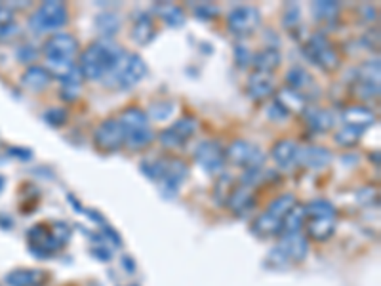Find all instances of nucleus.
Instances as JSON below:
<instances>
[{"label":"nucleus","instance_id":"9","mask_svg":"<svg viewBox=\"0 0 381 286\" xmlns=\"http://www.w3.org/2000/svg\"><path fill=\"white\" fill-rule=\"evenodd\" d=\"M303 54L307 55L309 62L324 71L339 69V63H342L339 54L322 33H314L312 37H309L303 46Z\"/></svg>","mask_w":381,"mask_h":286},{"label":"nucleus","instance_id":"7","mask_svg":"<svg viewBox=\"0 0 381 286\" xmlns=\"http://www.w3.org/2000/svg\"><path fill=\"white\" fill-rule=\"evenodd\" d=\"M307 256H309V239L303 233L282 235L281 242L265 258V265L271 269H286L290 265L305 262Z\"/></svg>","mask_w":381,"mask_h":286},{"label":"nucleus","instance_id":"40","mask_svg":"<svg viewBox=\"0 0 381 286\" xmlns=\"http://www.w3.org/2000/svg\"><path fill=\"white\" fill-rule=\"evenodd\" d=\"M195 14H197L200 19H213V17L220 14V10L215 8L213 4H208V2H206V4H200V6L195 8Z\"/></svg>","mask_w":381,"mask_h":286},{"label":"nucleus","instance_id":"34","mask_svg":"<svg viewBox=\"0 0 381 286\" xmlns=\"http://www.w3.org/2000/svg\"><path fill=\"white\" fill-rule=\"evenodd\" d=\"M96 25H98V29L105 37H113L121 29V19H118V16H114V14H101L96 19Z\"/></svg>","mask_w":381,"mask_h":286},{"label":"nucleus","instance_id":"33","mask_svg":"<svg viewBox=\"0 0 381 286\" xmlns=\"http://www.w3.org/2000/svg\"><path fill=\"white\" fill-rule=\"evenodd\" d=\"M235 179L227 176V174H221V178L218 179V184L213 187V201L221 204V206H225V202H227L229 195L231 191L235 189Z\"/></svg>","mask_w":381,"mask_h":286},{"label":"nucleus","instance_id":"26","mask_svg":"<svg viewBox=\"0 0 381 286\" xmlns=\"http://www.w3.org/2000/svg\"><path fill=\"white\" fill-rule=\"evenodd\" d=\"M154 12L157 16L172 29H179L187 21V16H185V10L181 6H177L174 2H159L154 6Z\"/></svg>","mask_w":381,"mask_h":286},{"label":"nucleus","instance_id":"35","mask_svg":"<svg viewBox=\"0 0 381 286\" xmlns=\"http://www.w3.org/2000/svg\"><path fill=\"white\" fill-rule=\"evenodd\" d=\"M175 103L174 101H157L149 107V113L147 116H152L154 120H166L168 116L174 113Z\"/></svg>","mask_w":381,"mask_h":286},{"label":"nucleus","instance_id":"21","mask_svg":"<svg viewBox=\"0 0 381 286\" xmlns=\"http://www.w3.org/2000/svg\"><path fill=\"white\" fill-rule=\"evenodd\" d=\"M301 115H303L305 123H307V126H309L311 130L322 134V132H330L334 128L335 118L334 113H332L330 109L307 107Z\"/></svg>","mask_w":381,"mask_h":286},{"label":"nucleus","instance_id":"29","mask_svg":"<svg viewBox=\"0 0 381 286\" xmlns=\"http://www.w3.org/2000/svg\"><path fill=\"white\" fill-rule=\"evenodd\" d=\"M286 86L305 96V90L312 86V78L311 75H309V71L303 69V67H299V65H294V67L286 73ZM305 98H307V96H305Z\"/></svg>","mask_w":381,"mask_h":286},{"label":"nucleus","instance_id":"10","mask_svg":"<svg viewBox=\"0 0 381 286\" xmlns=\"http://www.w3.org/2000/svg\"><path fill=\"white\" fill-rule=\"evenodd\" d=\"M225 159L238 168L251 170V168H263L265 153L256 143H250L246 139H236L225 149Z\"/></svg>","mask_w":381,"mask_h":286},{"label":"nucleus","instance_id":"39","mask_svg":"<svg viewBox=\"0 0 381 286\" xmlns=\"http://www.w3.org/2000/svg\"><path fill=\"white\" fill-rule=\"evenodd\" d=\"M78 93H80V80H69V82H63V88H61V100L75 101L78 100Z\"/></svg>","mask_w":381,"mask_h":286},{"label":"nucleus","instance_id":"41","mask_svg":"<svg viewBox=\"0 0 381 286\" xmlns=\"http://www.w3.org/2000/svg\"><path fill=\"white\" fill-rule=\"evenodd\" d=\"M267 116H269V118H273V120H286V118L290 116V113L288 111H284V109H282L281 105L273 100V103H271L269 109H267Z\"/></svg>","mask_w":381,"mask_h":286},{"label":"nucleus","instance_id":"20","mask_svg":"<svg viewBox=\"0 0 381 286\" xmlns=\"http://www.w3.org/2000/svg\"><path fill=\"white\" fill-rule=\"evenodd\" d=\"M373 123H375V113L364 105H351L342 113L343 126H355L366 132Z\"/></svg>","mask_w":381,"mask_h":286},{"label":"nucleus","instance_id":"13","mask_svg":"<svg viewBox=\"0 0 381 286\" xmlns=\"http://www.w3.org/2000/svg\"><path fill=\"white\" fill-rule=\"evenodd\" d=\"M27 242H29L30 252L37 258H48V256L57 254L60 250L65 248L60 240L53 237L50 225L46 224L33 225L27 231Z\"/></svg>","mask_w":381,"mask_h":286},{"label":"nucleus","instance_id":"24","mask_svg":"<svg viewBox=\"0 0 381 286\" xmlns=\"http://www.w3.org/2000/svg\"><path fill=\"white\" fill-rule=\"evenodd\" d=\"M251 233L259 239H271L276 235H282V222L271 216L269 212H261L254 222H251Z\"/></svg>","mask_w":381,"mask_h":286},{"label":"nucleus","instance_id":"1","mask_svg":"<svg viewBox=\"0 0 381 286\" xmlns=\"http://www.w3.org/2000/svg\"><path fill=\"white\" fill-rule=\"evenodd\" d=\"M78 40L71 33H55L46 40L42 46L44 67L52 78H60L61 82L80 80V73L76 67L75 57L78 55Z\"/></svg>","mask_w":381,"mask_h":286},{"label":"nucleus","instance_id":"14","mask_svg":"<svg viewBox=\"0 0 381 286\" xmlns=\"http://www.w3.org/2000/svg\"><path fill=\"white\" fill-rule=\"evenodd\" d=\"M261 25V14L256 6H236L227 16V29L235 37H250Z\"/></svg>","mask_w":381,"mask_h":286},{"label":"nucleus","instance_id":"18","mask_svg":"<svg viewBox=\"0 0 381 286\" xmlns=\"http://www.w3.org/2000/svg\"><path fill=\"white\" fill-rule=\"evenodd\" d=\"M297 149H299V145H297L296 141H292V139H278L273 148H271L269 157L276 164V168L288 170V168H292L296 164Z\"/></svg>","mask_w":381,"mask_h":286},{"label":"nucleus","instance_id":"17","mask_svg":"<svg viewBox=\"0 0 381 286\" xmlns=\"http://www.w3.org/2000/svg\"><path fill=\"white\" fill-rule=\"evenodd\" d=\"M256 193H254V189L248 186H242V184H238L235 186V189L231 191L229 195L227 202H225V206H227L235 216H244V214H248L254 206H256Z\"/></svg>","mask_w":381,"mask_h":286},{"label":"nucleus","instance_id":"27","mask_svg":"<svg viewBox=\"0 0 381 286\" xmlns=\"http://www.w3.org/2000/svg\"><path fill=\"white\" fill-rule=\"evenodd\" d=\"M274 101L284 111H288V113H303L305 109H307V98H305L303 93L288 88V86H284L281 92L274 96Z\"/></svg>","mask_w":381,"mask_h":286},{"label":"nucleus","instance_id":"6","mask_svg":"<svg viewBox=\"0 0 381 286\" xmlns=\"http://www.w3.org/2000/svg\"><path fill=\"white\" fill-rule=\"evenodd\" d=\"M124 130V148L132 149V151H141V149L149 148L154 139V132L149 123V116L145 111L137 107L124 109L118 116Z\"/></svg>","mask_w":381,"mask_h":286},{"label":"nucleus","instance_id":"16","mask_svg":"<svg viewBox=\"0 0 381 286\" xmlns=\"http://www.w3.org/2000/svg\"><path fill=\"white\" fill-rule=\"evenodd\" d=\"M332 163V151L320 145H307V148L297 149L296 164H301L305 168H326L328 164Z\"/></svg>","mask_w":381,"mask_h":286},{"label":"nucleus","instance_id":"4","mask_svg":"<svg viewBox=\"0 0 381 286\" xmlns=\"http://www.w3.org/2000/svg\"><path fill=\"white\" fill-rule=\"evenodd\" d=\"M305 206V231L307 239L324 242L332 239L337 227V208L326 199H314Z\"/></svg>","mask_w":381,"mask_h":286},{"label":"nucleus","instance_id":"38","mask_svg":"<svg viewBox=\"0 0 381 286\" xmlns=\"http://www.w3.org/2000/svg\"><path fill=\"white\" fill-rule=\"evenodd\" d=\"M19 37H21V29H19V25L15 24V21L0 25V42H14Z\"/></svg>","mask_w":381,"mask_h":286},{"label":"nucleus","instance_id":"43","mask_svg":"<svg viewBox=\"0 0 381 286\" xmlns=\"http://www.w3.org/2000/svg\"><path fill=\"white\" fill-rule=\"evenodd\" d=\"M12 21H14V10L10 8V6L0 4V25L12 24Z\"/></svg>","mask_w":381,"mask_h":286},{"label":"nucleus","instance_id":"11","mask_svg":"<svg viewBox=\"0 0 381 286\" xmlns=\"http://www.w3.org/2000/svg\"><path fill=\"white\" fill-rule=\"evenodd\" d=\"M198 130V123L195 116H179L172 126H168L159 134V141L162 148L166 149H181Z\"/></svg>","mask_w":381,"mask_h":286},{"label":"nucleus","instance_id":"36","mask_svg":"<svg viewBox=\"0 0 381 286\" xmlns=\"http://www.w3.org/2000/svg\"><path fill=\"white\" fill-rule=\"evenodd\" d=\"M42 116H44V120L50 124V126H55V128H60V126H63V124L67 123L69 113H67V109L52 107V109H48V111H46Z\"/></svg>","mask_w":381,"mask_h":286},{"label":"nucleus","instance_id":"22","mask_svg":"<svg viewBox=\"0 0 381 286\" xmlns=\"http://www.w3.org/2000/svg\"><path fill=\"white\" fill-rule=\"evenodd\" d=\"M282 54L274 46H267L263 50H259L258 54L251 57V65L254 71L258 73H267V75H273L274 71L281 67Z\"/></svg>","mask_w":381,"mask_h":286},{"label":"nucleus","instance_id":"19","mask_svg":"<svg viewBox=\"0 0 381 286\" xmlns=\"http://www.w3.org/2000/svg\"><path fill=\"white\" fill-rule=\"evenodd\" d=\"M246 92L254 101H261L273 96L274 93V78L273 75H267V73H258L254 71L248 82H246Z\"/></svg>","mask_w":381,"mask_h":286},{"label":"nucleus","instance_id":"25","mask_svg":"<svg viewBox=\"0 0 381 286\" xmlns=\"http://www.w3.org/2000/svg\"><path fill=\"white\" fill-rule=\"evenodd\" d=\"M48 280V273L40 269H15L6 275L10 286H42Z\"/></svg>","mask_w":381,"mask_h":286},{"label":"nucleus","instance_id":"12","mask_svg":"<svg viewBox=\"0 0 381 286\" xmlns=\"http://www.w3.org/2000/svg\"><path fill=\"white\" fill-rule=\"evenodd\" d=\"M94 145L101 153H116L124 148V130L118 118H105L94 132Z\"/></svg>","mask_w":381,"mask_h":286},{"label":"nucleus","instance_id":"28","mask_svg":"<svg viewBox=\"0 0 381 286\" xmlns=\"http://www.w3.org/2000/svg\"><path fill=\"white\" fill-rule=\"evenodd\" d=\"M157 37V25H154V19L149 14H141L134 21V27H132V39L136 40L137 44H149L152 39Z\"/></svg>","mask_w":381,"mask_h":286},{"label":"nucleus","instance_id":"2","mask_svg":"<svg viewBox=\"0 0 381 286\" xmlns=\"http://www.w3.org/2000/svg\"><path fill=\"white\" fill-rule=\"evenodd\" d=\"M122 54L124 50L111 40H96L90 46L84 48L76 67H78L80 77L86 80H103Z\"/></svg>","mask_w":381,"mask_h":286},{"label":"nucleus","instance_id":"44","mask_svg":"<svg viewBox=\"0 0 381 286\" xmlns=\"http://www.w3.org/2000/svg\"><path fill=\"white\" fill-rule=\"evenodd\" d=\"M35 55H37V52H35L30 46H23L21 50L17 52V57H19V62L23 63H30L33 60H35Z\"/></svg>","mask_w":381,"mask_h":286},{"label":"nucleus","instance_id":"23","mask_svg":"<svg viewBox=\"0 0 381 286\" xmlns=\"http://www.w3.org/2000/svg\"><path fill=\"white\" fill-rule=\"evenodd\" d=\"M21 84L33 92H44L52 84V75L42 65H30L21 75Z\"/></svg>","mask_w":381,"mask_h":286},{"label":"nucleus","instance_id":"37","mask_svg":"<svg viewBox=\"0 0 381 286\" xmlns=\"http://www.w3.org/2000/svg\"><path fill=\"white\" fill-rule=\"evenodd\" d=\"M299 17H301V10L297 4H286V8H284V17H282V24L286 29H292V27H296L299 24Z\"/></svg>","mask_w":381,"mask_h":286},{"label":"nucleus","instance_id":"3","mask_svg":"<svg viewBox=\"0 0 381 286\" xmlns=\"http://www.w3.org/2000/svg\"><path fill=\"white\" fill-rule=\"evenodd\" d=\"M141 172L147 178L154 179L160 186L162 195L175 197L179 187L189 174V166L181 159H154L141 163Z\"/></svg>","mask_w":381,"mask_h":286},{"label":"nucleus","instance_id":"42","mask_svg":"<svg viewBox=\"0 0 381 286\" xmlns=\"http://www.w3.org/2000/svg\"><path fill=\"white\" fill-rule=\"evenodd\" d=\"M251 57H254V55H251L250 52L246 50V46H240V44L236 46L235 60H236V63H238V67H246V65H251Z\"/></svg>","mask_w":381,"mask_h":286},{"label":"nucleus","instance_id":"30","mask_svg":"<svg viewBox=\"0 0 381 286\" xmlns=\"http://www.w3.org/2000/svg\"><path fill=\"white\" fill-rule=\"evenodd\" d=\"M303 227H305V206L297 202L296 206L286 214L284 222H282V235L301 233Z\"/></svg>","mask_w":381,"mask_h":286},{"label":"nucleus","instance_id":"32","mask_svg":"<svg viewBox=\"0 0 381 286\" xmlns=\"http://www.w3.org/2000/svg\"><path fill=\"white\" fill-rule=\"evenodd\" d=\"M364 136V130L355 128V126H342V130L335 134V143L342 148H355L358 145L360 138Z\"/></svg>","mask_w":381,"mask_h":286},{"label":"nucleus","instance_id":"31","mask_svg":"<svg viewBox=\"0 0 381 286\" xmlns=\"http://www.w3.org/2000/svg\"><path fill=\"white\" fill-rule=\"evenodd\" d=\"M312 16L319 21H335L339 16V4L337 2H326V0H319L312 2Z\"/></svg>","mask_w":381,"mask_h":286},{"label":"nucleus","instance_id":"15","mask_svg":"<svg viewBox=\"0 0 381 286\" xmlns=\"http://www.w3.org/2000/svg\"><path fill=\"white\" fill-rule=\"evenodd\" d=\"M195 161L198 163V166L206 172V174H223V168H225V149L221 148L218 141L213 139H208V141H202L198 143V148L195 149Z\"/></svg>","mask_w":381,"mask_h":286},{"label":"nucleus","instance_id":"5","mask_svg":"<svg viewBox=\"0 0 381 286\" xmlns=\"http://www.w3.org/2000/svg\"><path fill=\"white\" fill-rule=\"evenodd\" d=\"M147 77V63L136 52H124L103 80L114 90H130Z\"/></svg>","mask_w":381,"mask_h":286},{"label":"nucleus","instance_id":"45","mask_svg":"<svg viewBox=\"0 0 381 286\" xmlns=\"http://www.w3.org/2000/svg\"><path fill=\"white\" fill-rule=\"evenodd\" d=\"M10 153H15V159H21V161H30V157H33V153H30L29 149H17V148H12L10 149Z\"/></svg>","mask_w":381,"mask_h":286},{"label":"nucleus","instance_id":"8","mask_svg":"<svg viewBox=\"0 0 381 286\" xmlns=\"http://www.w3.org/2000/svg\"><path fill=\"white\" fill-rule=\"evenodd\" d=\"M69 21V10L65 2L46 0L29 17V29L37 35L53 33Z\"/></svg>","mask_w":381,"mask_h":286}]
</instances>
